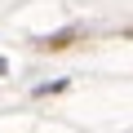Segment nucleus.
I'll list each match as a JSON object with an SVG mask.
<instances>
[{"label":"nucleus","instance_id":"f257e3e1","mask_svg":"<svg viewBox=\"0 0 133 133\" xmlns=\"http://www.w3.org/2000/svg\"><path fill=\"white\" fill-rule=\"evenodd\" d=\"M71 40H80V27H62V31H53V36H44V40H36L40 49H66Z\"/></svg>","mask_w":133,"mask_h":133},{"label":"nucleus","instance_id":"f03ea898","mask_svg":"<svg viewBox=\"0 0 133 133\" xmlns=\"http://www.w3.org/2000/svg\"><path fill=\"white\" fill-rule=\"evenodd\" d=\"M5 71H9V62H5V58H0V76H5Z\"/></svg>","mask_w":133,"mask_h":133}]
</instances>
